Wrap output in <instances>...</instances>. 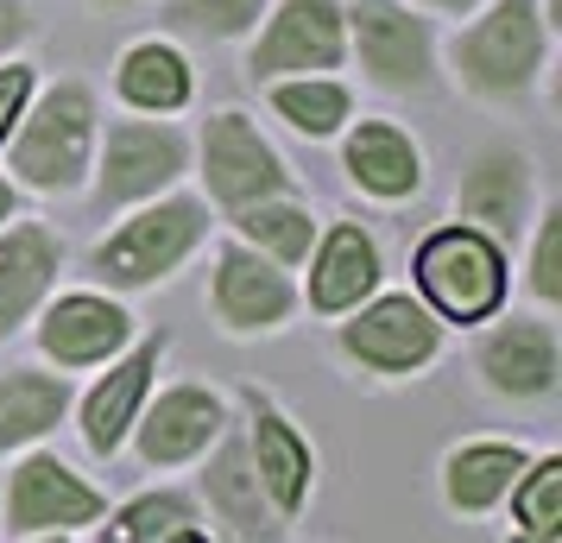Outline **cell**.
Listing matches in <instances>:
<instances>
[{"mask_svg":"<svg viewBox=\"0 0 562 543\" xmlns=\"http://www.w3.org/2000/svg\"><path fill=\"white\" fill-rule=\"evenodd\" d=\"M543 7L537 0H493L474 26L456 38V77L486 95V102H512L525 95L543 70Z\"/></svg>","mask_w":562,"mask_h":543,"instance_id":"6da1fadb","label":"cell"},{"mask_svg":"<svg viewBox=\"0 0 562 543\" xmlns=\"http://www.w3.org/2000/svg\"><path fill=\"white\" fill-rule=\"evenodd\" d=\"M417 291L430 297L424 310L449 316V323H486L506 304V247L468 222L436 228L417 247Z\"/></svg>","mask_w":562,"mask_h":543,"instance_id":"7a4b0ae2","label":"cell"},{"mask_svg":"<svg viewBox=\"0 0 562 543\" xmlns=\"http://www.w3.org/2000/svg\"><path fill=\"white\" fill-rule=\"evenodd\" d=\"M89 152H95V102L82 82H57L45 102L20 121V139H13V171L32 183V190H77L82 171H89Z\"/></svg>","mask_w":562,"mask_h":543,"instance_id":"3957f363","label":"cell"},{"mask_svg":"<svg viewBox=\"0 0 562 543\" xmlns=\"http://www.w3.org/2000/svg\"><path fill=\"white\" fill-rule=\"evenodd\" d=\"M203 234H209L203 203H190V196H171V203H158V208H139L133 222H121V228L95 247V279H108V285H121V291L158 285L165 272H178L183 259L196 253Z\"/></svg>","mask_w":562,"mask_h":543,"instance_id":"277c9868","label":"cell"},{"mask_svg":"<svg viewBox=\"0 0 562 543\" xmlns=\"http://www.w3.org/2000/svg\"><path fill=\"white\" fill-rule=\"evenodd\" d=\"M348 52V13L335 0H279V13L266 20L247 70L254 77H316V70H335Z\"/></svg>","mask_w":562,"mask_h":543,"instance_id":"5b68a950","label":"cell"},{"mask_svg":"<svg viewBox=\"0 0 562 543\" xmlns=\"http://www.w3.org/2000/svg\"><path fill=\"white\" fill-rule=\"evenodd\" d=\"M203 178H209V196L228 208H254V203H272L291 190V171L284 158L259 139V127L247 114H215L203 133Z\"/></svg>","mask_w":562,"mask_h":543,"instance_id":"8992f818","label":"cell"},{"mask_svg":"<svg viewBox=\"0 0 562 543\" xmlns=\"http://www.w3.org/2000/svg\"><path fill=\"white\" fill-rule=\"evenodd\" d=\"M108 512V499L89 480H82L70 462L57 455H32V462L13 467V487H7V531L20 538H57L70 524H95Z\"/></svg>","mask_w":562,"mask_h":543,"instance_id":"52a82bcc","label":"cell"},{"mask_svg":"<svg viewBox=\"0 0 562 543\" xmlns=\"http://www.w3.org/2000/svg\"><path fill=\"white\" fill-rule=\"evenodd\" d=\"M436 341H442V329H436V316L417 297H380L355 323H341V354L360 366H373V373H385V380L417 373L436 354Z\"/></svg>","mask_w":562,"mask_h":543,"instance_id":"ba28073f","label":"cell"},{"mask_svg":"<svg viewBox=\"0 0 562 543\" xmlns=\"http://www.w3.org/2000/svg\"><path fill=\"white\" fill-rule=\"evenodd\" d=\"M355 45L367 77L392 89V95H411V89H430V26L411 20L398 0H355Z\"/></svg>","mask_w":562,"mask_h":543,"instance_id":"9c48e42d","label":"cell"},{"mask_svg":"<svg viewBox=\"0 0 562 543\" xmlns=\"http://www.w3.org/2000/svg\"><path fill=\"white\" fill-rule=\"evenodd\" d=\"M183 171V139L171 127H153V121H114L108 127V152H102V208L139 203V196H158L165 183H178Z\"/></svg>","mask_w":562,"mask_h":543,"instance_id":"30bf717a","label":"cell"},{"mask_svg":"<svg viewBox=\"0 0 562 543\" xmlns=\"http://www.w3.org/2000/svg\"><path fill=\"white\" fill-rule=\"evenodd\" d=\"M456 203H461V215H468V228H481L486 240L512 247L518 228H525V208H531V165H525V152H518V146H486V152L468 165Z\"/></svg>","mask_w":562,"mask_h":543,"instance_id":"8fae6325","label":"cell"},{"mask_svg":"<svg viewBox=\"0 0 562 543\" xmlns=\"http://www.w3.org/2000/svg\"><path fill=\"white\" fill-rule=\"evenodd\" d=\"M133 423H139V462L178 467V462H196L209 442L228 430V411L203 386H171V392H158V405L146 417H133Z\"/></svg>","mask_w":562,"mask_h":543,"instance_id":"7c38bea8","label":"cell"},{"mask_svg":"<svg viewBox=\"0 0 562 543\" xmlns=\"http://www.w3.org/2000/svg\"><path fill=\"white\" fill-rule=\"evenodd\" d=\"M215 316L234 336L279 329L291 316V279L254 247H222V259H215Z\"/></svg>","mask_w":562,"mask_h":543,"instance_id":"4fadbf2b","label":"cell"},{"mask_svg":"<svg viewBox=\"0 0 562 543\" xmlns=\"http://www.w3.org/2000/svg\"><path fill=\"white\" fill-rule=\"evenodd\" d=\"M247 411H254V437H247V455H254V474L272 512L297 518L310 499V442L297 437V423L266 398V392H247Z\"/></svg>","mask_w":562,"mask_h":543,"instance_id":"5bb4252c","label":"cell"},{"mask_svg":"<svg viewBox=\"0 0 562 543\" xmlns=\"http://www.w3.org/2000/svg\"><path fill=\"white\" fill-rule=\"evenodd\" d=\"M481 373H486V386L506 392V398H543V392H557V380H562L557 329L550 323H531V316L499 323L481 341Z\"/></svg>","mask_w":562,"mask_h":543,"instance_id":"9a60e30c","label":"cell"},{"mask_svg":"<svg viewBox=\"0 0 562 543\" xmlns=\"http://www.w3.org/2000/svg\"><path fill=\"white\" fill-rule=\"evenodd\" d=\"M215 442H222V449H215V462L203 467L209 512L222 518L240 543H279L284 518L272 512V499H266V487H259L254 455H247V437H215Z\"/></svg>","mask_w":562,"mask_h":543,"instance_id":"2e32d148","label":"cell"},{"mask_svg":"<svg viewBox=\"0 0 562 543\" xmlns=\"http://www.w3.org/2000/svg\"><path fill=\"white\" fill-rule=\"evenodd\" d=\"M127 336H133V316L121 304H108V297H89V291L57 297L52 310H45V323H38V348L57 366H95Z\"/></svg>","mask_w":562,"mask_h":543,"instance_id":"e0dca14e","label":"cell"},{"mask_svg":"<svg viewBox=\"0 0 562 543\" xmlns=\"http://www.w3.org/2000/svg\"><path fill=\"white\" fill-rule=\"evenodd\" d=\"M57 259H64V247L45 222H20L0 234V341L38 310V297L57 279Z\"/></svg>","mask_w":562,"mask_h":543,"instance_id":"ac0fdd59","label":"cell"},{"mask_svg":"<svg viewBox=\"0 0 562 543\" xmlns=\"http://www.w3.org/2000/svg\"><path fill=\"white\" fill-rule=\"evenodd\" d=\"M380 285V247L360 222H335L329 240L316 247V265H310V304L323 316L360 310V297Z\"/></svg>","mask_w":562,"mask_h":543,"instance_id":"d6986e66","label":"cell"},{"mask_svg":"<svg viewBox=\"0 0 562 543\" xmlns=\"http://www.w3.org/2000/svg\"><path fill=\"white\" fill-rule=\"evenodd\" d=\"M158 354H165V336L139 341L127 361H121L102 386L82 398V442H89L95 455H114V449H121V437L133 430V417H139V405H146V386H153Z\"/></svg>","mask_w":562,"mask_h":543,"instance_id":"ffe728a7","label":"cell"},{"mask_svg":"<svg viewBox=\"0 0 562 543\" xmlns=\"http://www.w3.org/2000/svg\"><path fill=\"white\" fill-rule=\"evenodd\" d=\"M348 178H355L367 196L398 203V196H411V190L424 183V158H417L405 127H392V121H360V127L348 133Z\"/></svg>","mask_w":562,"mask_h":543,"instance_id":"44dd1931","label":"cell"},{"mask_svg":"<svg viewBox=\"0 0 562 543\" xmlns=\"http://www.w3.org/2000/svg\"><path fill=\"white\" fill-rule=\"evenodd\" d=\"M525 474V449L518 442H461L442 462V493L456 512H486L493 499H506L512 480Z\"/></svg>","mask_w":562,"mask_h":543,"instance_id":"7402d4cb","label":"cell"},{"mask_svg":"<svg viewBox=\"0 0 562 543\" xmlns=\"http://www.w3.org/2000/svg\"><path fill=\"white\" fill-rule=\"evenodd\" d=\"M64 411H70V386H64V380L32 373V366H13V373L0 380V455L38 442Z\"/></svg>","mask_w":562,"mask_h":543,"instance_id":"603a6c76","label":"cell"},{"mask_svg":"<svg viewBox=\"0 0 562 543\" xmlns=\"http://www.w3.org/2000/svg\"><path fill=\"white\" fill-rule=\"evenodd\" d=\"M121 95L133 108H153V114H171V108L190 102V64H183L171 45H133L121 57Z\"/></svg>","mask_w":562,"mask_h":543,"instance_id":"cb8c5ba5","label":"cell"},{"mask_svg":"<svg viewBox=\"0 0 562 543\" xmlns=\"http://www.w3.org/2000/svg\"><path fill=\"white\" fill-rule=\"evenodd\" d=\"M512 518H518L512 543H557L562 538V455H543V462H531L512 480Z\"/></svg>","mask_w":562,"mask_h":543,"instance_id":"d4e9b609","label":"cell"},{"mask_svg":"<svg viewBox=\"0 0 562 543\" xmlns=\"http://www.w3.org/2000/svg\"><path fill=\"white\" fill-rule=\"evenodd\" d=\"M240 234L254 240V253H272L279 265H297L310 253V240H316V222H310V208H291V203H254L240 208Z\"/></svg>","mask_w":562,"mask_h":543,"instance_id":"484cf974","label":"cell"},{"mask_svg":"<svg viewBox=\"0 0 562 543\" xmlns=\"http://www.w3.org/2000/svg\"><path fill=\"white\" fill-rule=\"evenodd\" d=\"M272 108H279L297 133L329 139V133L348 121V89H341V82H323V77H297V82H279V89H272Z\"/></svg>","mask_w":562,"mask_h":543,"instance_id":"4316f807","label":"cell"},{"mask_svg":"<svg viewBox=\"0 0 562 543\" xmlns=\"http://www.w3.org/2000/svg\"><path fill=\"white\" fill-rule=\"evenodd\" d=\"M196 518V506H190V493H146V499H133L127 512H114L102 524V543H165L171 531H183Z\"/></svg>","mask_w":562,"mask_h":543,"instance_id":"83f0119b","label":"cell"},{"mask_svg":"<svg viewBox=\"0 0 562 543\" xmlns=\"http://www.w3.org/2000/svg\"><path fill=\"white\" fill-rule=\"evenodd\" d=\"M266 0H165V20L190 38H240Z\"/></svg>","mask_w":562,"mask_h":543,"instance_id":"f1b7e54d","label":"cell"},{"mask_svg":"<svg viewBox=\"0 0 562 543\" xmlns=\"http://www.w3.org/2000/svg\"><path fill=\"white\" fill-rule=\"evenodd\" d=\"M531 291L543 297V304H562V208H550V215H543V228H537Z\"/></svg>","mask_w":562,"mask_h":543,"instance_id":"f546056e","label":"cell"},{"mask_svg":"<svg viewBox=\"0 0 562 543\" xmlns=\"http://www.w3.org/2000/svg\"><path fill=\"white\" fill-rule=\"evenodd\" d=\"M32 95V70H20V64H7L0 70V146H7V133H13V121H20V108H26Z\"/></svg>","mask_w":562,"mask_h":543,"instance_id":"4dcf8cb0","label":"cell"},{"mask_svg":"<svg viewBox=\"0 0 562 543\" xmlns=\"http://www.w3.org/2000/svg\"><path fill=\"white\" fill-rule=\"evenodd\" d=\"M26 32H32L26 7H20V0H0V52H13V45H20Z\"/></svg>","mask_w":562,"mask_h":543,"instance_id":"1f68e13d","label":"cell"},{"mask_svg":"<svg viewBox=\"0 0 562 543\" xmlns=\"http://www.w3.org/2000/svg\"><path fill=\"white\" fill-rule=\"evenodd\" d=\"M7 215H13V183L0 178V228H7Z\"/></svg>","mask_w":562,"mask_h":543,"instance_id":"d6a6232c","label":"cell"},{"mask_svg":"<svg viewBox=\"0 0 562 543\" xmlns=\"http://www.w3.org/2000/svg\"><path fill=\"white\" fill-rule=\"evenodd\" d=\"M165 543H209V538H203V531H196V524H183V531H171V538H165Z\"/></svg>","mask_w":562,"mask_h":543,"instance_id":"836d02e7","label":"cell"},{"mask_svg":"<svg viewBox=\"0 0 562 543\" xmlns=\"http://www.w3.org/2000/svg\"><path fill=\"white\" fill-rule=\"evenodd\" d=\"M430 7H449V13H468V7H474V0H430Z\"/></svg>","mask_w":562,"mask_h":543,"instance_id":"e575fe53","label":"cell"},{"mask_svg":"<svg viewBox=\"0 0 562 543\" xmlns=\"http://www.w3.org/2000/svg\"><path fill=\"white\" fill-rule=\"evenodd\" d=\"M38 543H64V531H57V538H38Z\"/></svg>","mask_w":562,"mask_h":543,"instance_id":"d590c367","label":"cell"}]
</instances>
